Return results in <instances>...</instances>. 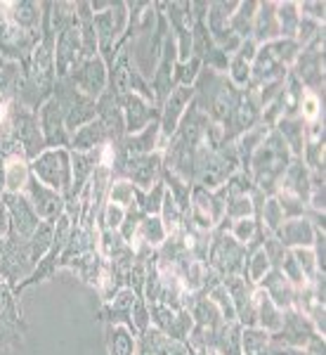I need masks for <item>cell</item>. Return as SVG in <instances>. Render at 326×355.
Here are the masks:
<instances>
[{
	"label": "cell",
	"mask_w": 326,
	"mask_h": 355,
	"mask_svg": "<svg viewBox=\"0 0 326 355\" xmlns=\"http://www.w3.org/2000/svg\"><path fill=\"white\" fill-rule=\"evenodd\" d=\"M242 100V88H237L227 73L201 69L197 83H194V105L201 110L215 125L225 128Z\"/></svg>",
	"instance_id": "obj_1"
},
{
	"label": "cell",
	"mask_w": 326,
	"mask_h": 355,
	"mask_svg": "<svg viewBox=\"0 0 326 355\" xmlns=\"http://www.w3.org/2000/svg\"><path fill=\"white\" fill-rule=\"evenodd\" d=\"M291 159H293V154L289 152V147L284 145L279 133L272 128L248 162V175L253 180L255 190L262 192L265 197H274L279 185H282Z\"/></svg>",
	"instance_id": "obj_2"
},
{
	"label": "cell",
	"mask_w": 326,
	"mask_h": 355,
	"mask_svg": "<svg viewBox=\"0 0 326 355\" xmlns=\"http://www.w3.org/2000/svg\"><path fill=\"white\" fill-rule=\"evenodd\" d=\"M298 53H300V45L296 41H289V38H277V41L258 45L253 64H251L248 88H260L265 83L286 78Z\"/></svg>",
	"instance_id": "obj_3"
},
{
	"label": "cell",
	"mask_w": 326,
	"mask_h": 355,
	"mask_svg": "<svg viewBox=\"0 0 326 355\" xmlns=\"http://www.w3.org/2000/svg\"><path fill=\"white\" fill-rule=\"evenodd\" d=\"M111 180H130L140 190H152L161 180L163 152L156 150L152 154H137V157L111 159Z\"/></svg>",
	"instance_id": "obj_4"
},
{
	"label": "cell",
	"mask_w": 326,
	"mask_h": 355,
	"mask_svg": "<svg viewBox=\"0 0 326 355\" xmlns=\"http://www.w3.org/2000/svg\"><path fill=\"white\" fill-rule=\"evenodd\" d=\"M26 320L21 315L19 296L0 279V355H12L26 336Z\"/></svg>",
	"instance_id": "obj_5"
},
{
	"label": "cell",
	"mask_w": 326,
	"mask_h": 355,
	"mask_svg": "<svg viewBox=\"0 0 326 355\" xmlns=\"http://www.w3.org/2000/svg\"><path fill=\"white\" fill-rule=\"evenodd\" d=\"M31 175L38 178L43 185H48L50 190L60 192L66 199V194L71 192V152L64 147H57V150H45L33 159L31 164Z\"/></svg>",
	"instance_id": "obj_6"
},
{
	"label": "cell",
	"mask_w": 326,
	"mask_h": 355,
	"mask_svg": "<svg viewBox=\"0 0 326 355\" xmlns=\"http://www.w3.org/2000/svg\"><path fill=\"white\" fill-rule=\"evenodd\" d=\"M246 259H248L246 246L239 244L230 234V230L215 227L213 237H210L208 254H206V266L225 279V277H232V275H242Z\"/></svg>",
	"instance_id": "obj_7"
},
{
	"label": "cell",
	"mask_w": 326,
	"mask_h": 355,
	"mask_svg": "<svg viewBox=\"0 0 326 355\" xmlns=\"http://www.w3.org/2000/svg\"><path fill=\"white\" fill-rule=\"evenodd\" d=\"M289 73L302 85V90L324 97V33L300 48Z\"/></svg>",
	"instance_id": "obj_8"
},
{
	"label": "cell",
	"mask_w": 326,
	"mask_h": 355,
	"mask_svg": "<svg viewBox=\"0 0 326 355\" xmlns=\"http://www.w3.org/2000/svg\"><path fill=\"white\" fill-rule=\"evenodd\" d=\"M128 26V8L125 3H111V8L105 12L95 15V33H97V48H100V57L105 60L107 69L116 60V43L121 41Z\"/></svg>",
	"instance_id": "obj_9"
},
{
	"label": "cell",
	"mask_w": 326,
	"mask_h": 355,
	"mask_svg": "<svg viewBox=\"0 0 326 355\" xmlns=\"http://www.w3.org/2000/svg\"><path fill=\"white\" fill-rule=\"evenodd\" d=\"M41 41V31H26L0 12V57L5 64H24Z\"/></svg>",
	"instance_id": "obj_10"
},
{
	"label": "cell",
	"mask_w": 326,
	"mask_h": 355,
	"mask_svg": "<svg viewBox=\"0 0 326 355\" xmlns=\"http://www.w3.org/2000/svg\"><path fill=\"white\" fill-rule=\"evenodd\" d=\"M66 78H69V83L78 90V93L97 102L102 95L107 93L109 69L105 64V60H102L100 55H95V57H88V60L78 62Z\"/></svg>",
	"instance_id": "obj_11"
},
{
	"label": "cell",
	"mask_w": 326,
	"mask_h": 355,
	"mask_svg": "<svg viewBox=\"0 0 326 355\" xmlns=\"http://www.w3.org/2000/svg\"><path fill=\"white\" fill-rule=\"evenodd\" d=\"M163 15L177 45V62H187L192 57V31H194V10L187 0L163 3Z\"/></svg>",
	"instance_id": "obj_12"
},
{
	"label": "cell",
	"mask_w": 326,
	"mask_h": 355,
	"mask_svg": "<svg viewBox=\"0 0 326 355\" xmlns=\"http://www.w3.org/2000/svg\"><path fill=\"white\" fill-rule=\"evenodd\" d=\"M38 123H41V133L48 150H57V147L69 150L66 105L62 102V97L53 93V97L38 110Z\"/></svg>",
	"instance_id": "obj_13"
},
{
	"label": "cell",
	"mask_w": 326,
	"mask_h": 355,
	"mask_svg": "<svg viewBox=\"0 0 326 355\" xmlns=\"http://www.w3.org/2000/svg\"><path fill=\"white\" fill-rule=\"evenodd\" d=\"M3 204L10 216V234L21 239V242H28L31 234L41 225V218L36 216L33 206L28 204V199L21 192H5Z\"/></svg>",
	"instance_id": "obj_14"
},
{
	"label": "cell",
	"mask_w": 326,
	"mask_h": 355,
	"mask_svg": "<svg viewBox=\"0 0 326 355\" xmlns=\"http://www.w3.org/2000/svg\"><path fill=\"white\" fill-rule=\"evenodd\" d=\"M24 197L28 199V204L33 206L36 216L41 218V223H55L62 214L66 211V202L60 192L50 190L48 185H43L38 178H28L26 187H24Z\"/></svg>",
	"instance_id": "obj_15"
},
{
	"label": "cell",
	"mask_w": 326,
	"mask_h": 355,
	"mask_svg": "<svg viewBox=\"0 0 326 355\" xmlns=\"http://www.w3.org/2000/svg\"><path fill=\"white\" fill-rule=\"evenodd\" d=\"M317 334L319 331L314 329V324L305 313L289 308V311H284L282 327H279V331H274L272 339L284 348H305Z\"/></svg>",
	"instance_id": "obj_16"
},
{
	"label": "cell",
	"mask_w": 326,
	"mask_h": 355,
	"mask_svg": "<svg viewBox=\"0 0 326 355\" xmlns=\"http://www.w3.org/2000/svg\"><path fill=\"white\" fill-rule=\"evenodd\" d=\"M175 64H177V45H175V38L173 33H165V41H163V50L159 55V62L154 67V73L150 78L152 83V93L156 97V107L161 110V105L165 102V97L170 95L173 90V71H175Z\"/></svg>",
	"instance_id": "obj_17"
},
{
	"label": "cell",
	"mask_w": 326,
	"mask_h": 355,
	"mask_svg": "<svg viewBox=\"0 0 326 355\" xmlns=\"http://www.w3.org/2000/svg\"><path fill=\"white\" fill-rule=\"evenodd\" d=\"M192 102H194V88H187V85H175L170 90V95L165 97V102L161 105V116H159V125H161V150L165 147V142L173 137Z\"/></svg>",
	"instance_id": "obj_18"
},
{
	"label": "cell",
	"mask_w": 326,
	"mask_h": 355,
	"mask_svg": "<svg viewBox=\"0 0 326 355\" xmlns=\"http://www.w3.org/2000/svg\"><path fill=\"white\" fill-rule=\"evenodd\" d=\"M81 60H83V43H81V28H78V21H76V24L64 28L62 33H57V38H55L57 78H66Z\"/></svg>",
	"instance_id": "obj_19"
},
{
	"label": "cell",
	"mask_w": 326,
	"mask_h": 355,
	"mask_svg": "<svg viewBox=\"0 0 326 355\" xmlns=\"http://www.w3.org/2000/svg\"><path fill=\"white\" fill-rule=\"evenodd\" d=\"M222 287L227 289L234 303L237 322L242 327H255V291H258V284H251L242 275H232V277L222 279Z\"/></svg>",
	"instance_id": "obj_20"
},
{
	"label": "cell",
	"mask_w": 326,
	"mask_h": 355,
	"mask_svg": "<svg viewBox=\"0 0 326 355\" xmlns=\"http://www.w3.org/2000/svg\"><path fill=\"white\" fill-rule=\"evenodd\" d=\"M150 318H152V327H156L159 331H163L165 336L177 341H187L190 331L194 327L192 315L180 308V311H173V308L163 306V303H152L150 306Z\"/></svg>",
	"instance_id": "obj_21"
},
{
	"label": "cell",
	"mask_w": 326,
	"mask_h": 355,
	"mask_svg": "<svg viewBox=\"0 0 326 355\" xmlns=\"http://www.w3.org/2000/svg\"><path fill=\"white\" fill-rule=\"evenodd\" d=\"M121 112H123V123H125V135H135L140 130H145L147 125L159 121L161 116V110L152 102H147L145 97L128 93L121 97Z\"/></svg>",
	"instance_id": "obj_22"
},
{
	"label": "cell",
	"mask_w": 326,
	"mask_h": 355,
	"mask_svg": "<svg viewBox=\"0 0 326 355\" xmlns=\"http://www.w3.org/2000/svg\"><path fill=\"white\" fill-rule=\"evenodd\" d=\"M135 299H137L135 291L123 287L111 301L102 303L100 313H97V320L105 322V324H123V327H128L130 331H135V327H133V303H135Z\"/></svg>",
	"instance_id": "obj_23"
},
{
	"label": "cell",
	"mask_w": 326,
	"mask_h": 355,
	"mask_svg": "<svg viewBox=\"0 0 326 355\" xmlns=\"http://www.w3.org/2000/svg\"><path fill=\"white\" fill-rule=\"evenodd\" d=\"M0 12L8 17L12 24L26 28V31H41V3H33V0H3Z\"/></svg>",
	"instance_id": "obj_24"
},
{
	"label": "cell",
	"mask_w": 326,
	"mask_h": 355,
	"mask_svg": "<svg viewBox=\"0 0 326 355\" xmlns=\"http://www.w3.org/2000/svg\"><path fill=\"white\" fill-rule=\"evenodd\" d=\"M314 230H317V227L307 218H286L282 223V227L274 232V237H277L286 249H312Z\"/></svg>",
	"instance_id": "obj_25"
},
{
	"label": "cell",
	"mask_w": 326,
	"mask_h": 355,
	"mask_svg": "<svg viewBox=\"0 0 326 355\" xmlns=\"http://www.w3.org/2000/svg\"><path fill=\"white\" fill-rule=\"evenodd\" d=\"M258 287L265 291L267 296H270L272 303L279 308V311H289V308H293V303H296V287L284 277L282 270H277V268H270V270L265 272V277H262L260 282H258Z\"/></svg>",
	"instance_id": "obj_26"
},
{
	"label": "cell",
	"mask_w": 326,
	"mask_h": 355,
	"mask_svg": "<svg viewBox=\"0 0 326 355\" xmlns=\"http://www.w3.org/2000/svg\"><path fill=\"white\" fill-rule=\"evenodd\" d=\"M107 145H111V140H109V133L100 119L81 125L76 133L69 135V150L71 152H95Z\"/></svg>",
	"instance_id": "obj_27"
},
{
	"label": "cell",
	"mask_w": 326,
	"mask_h": 355,
	"mask_svg": "<svg viewBox=\"0 0 326 355\" xmlns=\"http://www.w3.org/2000/svg\"><path fill=\"white\" fill-rule=\"evenodd\" d=\"M279 190L293 194L296 199H300L302 204L307 206L310 202V190H312V173L307 171V166L302 164L300 157H293L289 164V168H286V175L282 180V185H279Z\"/></svg>",
	"instance_id": "obj_28"
},
{
	"label": "cell",
	"mask_w": 326,
	"mask_h": 355,
	"mask_svg": "<svg viewBox=\"0 0 326 355\" xmlns=\"http://www.w3.org/2000/svg\"><path fill=\"white\" fill-rule=\"evenodd\" d=\"M279 36V21H277V3L274 0H262L258 3L255 10V19H253V36L251 41L255 45L277 41Z\"/></svg>",
	"instance_id": "obj_29"
},
{
	"label": "cell",
	"mask_w": 326,
	"mask_h": 355,
	"mask_svg": "<svg viewBox=\"0 0 326 355\" xmlns=\"http://www.w3.org/2000/svg\"><path fill=\"white\" fill-rule=\"evenodd\" d=\"M255 50L258 45L253 41H244L239 45V50L230 57V67H227V78L237 85V88H248V81H251V64H253V57H255Z\"/></svg>",
	"instance_id": "obj_30"
},
{
	"label": "cell",
	"mask_w": 326,
	"mask_h": 355,
	"mask_svg": "<svg viewBox=\"0 0 326 355\" xmlns=\"http://www.w3.org/2000/svg\"><path fill=\"white\" fill-rule=\"evenodd\" d=\"M282 348L260 327H244L242 329V355H282Z\"/></svg>",
	"instance_id": "obj_31"
},
{
	"label": "cell",
	"mask_w": 326,
	"mask_h": 355,
	"mask_svg": "<svg viewBox=\"0 0 326 355\" xmlns=\"http://www.w3.org/2000/svg\"><path fill=\"white\" fill-rule=\"evenodd\" d=\"M274 130L284 140V145L289 147V152L293 157H300L302 147H305V121L300 116H282L274 125Z\"/></svg>",
	"instance_id": "obj_32"
},
{
	"label": "cell",
	"mask_w": 326,
	"mask_h": 355,
	"mask_svg": "<svg viewBox=\"0 0 326 355\" xmlns=\"http://www.w3.org/2000/svg\"><path fill=\"white\" fill-rule=\"evenodd\" d=\"M282 320H284V311H279L270 296L258 287V291H255V327L265 329L267 334H274V331H279V327H282Z\"/></svg>",
	"instance_id": "obj_33"
},
{
	"label": "cell",
	"mask_w": 326,
	"mask_h": 355,
	"mask_svg": "<svg viewBox=\"0 0 326 355\" xmlns=\"http://www.w3.org/2000/svg\"><path fill=\"white\" fill-rule=\"evenodd\" d=\"M107 355H135L137 334L123 324H105Z\"/></svg>",
	"instance_id": "obj_34"
},
{
	"label": "cell",
	"mask_w": 326,
	"mask_h": 355,
	"mask_svg": "<svg viewBox=\"0 0 326 355\" xmlns=\"http://www.w3.org/2000/svg\"><path fill=\"white\" fill-rule=\"evenodd\" d=\"M76 17H78V28H81L83 60L100 55V48H97V33H95V15H93V10H90L88 0L76 3Z\"/></svg>",
	"instance_id": "obj_35"
},
{
	"label": "cell",
	"mask_w": 326,
	"mask_h": 355,
	"mask_svg": "<svg viewBox=\"0 0 326 355\" xmlns=\"http://www.w3.org/2000/svg\"><path fill=\"white\" fill-rule=\"evenodd\" d=\"M242 329L239 322H222L213 336L210 351L217 355H242Z\"/></svg>",
	"instance_id": "obj_36"
},
{
	"label": "cell",
	"mask_w": 326,
	"mask_h": 355,
	"mask_svg": "<svg viewBox=\"0 0 326 355\" xmlns=\"http://www.w3.org/2000/svg\"><path fill=\"white\" fill-rule=\"evenodd\" d=\"M28 178H31V166L21 157H10L3 162V180L5 192H24ZM3 192V194H5Z\"/></svg>",
	"instance_id": "obj_37"
},
{
	"label": "cell",
	"mask_w": 326,
	"mask_h": 355,
	"mask_svg": "<svg viewBox=\"0 0 326 355\" xmlns=\"http://www.w3.org/2000/svg\"><path fill=\"white\" fill-rule=\"evenodd\" d=\"M165 239H168V234H165L161 218L159 216H145L140 220V227H137L133 246H150V249L156 251Z\"/></svg>",
	"instance_id": "obj_38"
},
{
	"label": "cell",
	"mask_w": 326,
	"mask_h": 355,
	"mask_svg": "<svg viewBox=\"0 0 326 355\" xmlns=\"http://www.w3.org/2000/svg\"><path fill=\"white\" fill-rule=\"evenodd\" d=\"M255 10H258V0H239L237 10H234V15L230 19V28L242 41H248V38L253 36Z\"/></svg>",
	"instance_id": "obj_39"
},
{
	"label": "cell",
	"mask_w": 326,
	"mask_h": 355,
	"mask_svg": "<svg viewBox=\"0 0 326 355\" xmlns=\"http://www.w3.org/2000/svg\"><path fill=\"white\" fill-rule=\"evenodd\" d=\"M277 21H279V36L289 38V41H296V33H298V3H277Z\"/></svg>",
	"instance_id": "obj_40"
},
{
	"label": "cell",
	"mask_w": 326,
	"mask_h": 355,
	"mask_svg": "<svg viewBox=\"0 0 326 355\" xmlns=\"http://www.w3.org/2000/svg\"><path fill=\"white\" fill-rule=\"evenodd\" d=\"M76 21H78L76 19V3H66V0L50 3V26H53L55 36L71 24H76Z\"/></svg>",
	"instance_id": "obj_41"
},
{
	"label": "cell",
	"mask_w": 326,
	"mask_h": 355,
	"mask_svg": "<svg viewBox=\"0 0 326 355\" xmlns=\"http://www.w3.org/2000/svg\"><path fill=\"white\" fill-rule=\"evenodd\" d=\"M270 261H267V256H265V251H262V246L260 249H255V251H251L248 254V259H246L244 263V270H242V277L244 279H248L251 284H258L262 277H265V272L270 270Z\"/></svg>",
	"instance_id": "obj_42"
},
{
	"label": "cell",
	"mask_w": 326,
	"mask_h": 355,
	"mask_svg": "<svg viewBox=\"0 0 326 355\" xmlns=\"http://www.w3.org/2000/svg\"><path fill=\"white\" fill-rule=\"evenodd\" d=\"M53 234H55V223H41L38 230L31 234V239H28V249H31L33 259L38 263L43 261V256L48 254L50 246H53Z\"/></svg>",
	"instance_id": "obj_43"
},
{
	"label": "cell",
	"mask_w": 326,
	"mask_h": 355,
	"mask_svg": "<svg viewBox=\"0 0 326 355\" xmlns=\"http://www.w3.org/2000/svg\"><path fill=\"white\" fill-rule=\"evenodd\" d=\"M201 69H203V64H201V60H197V57H190L187 62H177L175 71H173V88H175V85H187V88H194V83H197Z\"/></svg>",
	"instance_id": "obj_44"
},
{
	"label": "cell",
	"mask_w": 326,
	"mask_h": 355,
	"mask_svg": "<svg viewBox=\"0 0 326 355\" xmlns=\"http://www.w3.org/2000/svg\"><path fill=\"white\" fill-rule=\"evenodd\" d=\"M135 192H137V187L130 180H111L107 202L118 204V206H123V209H130V206L135 204Z\"/></svg>",
	"instance_id": "obj_45"
},
{
	"label": "cell",
	"mask_w": 326,
	"mask_h": 355,
	"mask_svg": "<svg viewBox=\"0 0 326 355\" xmlns=\"http://www.w3.org/2000/svg\"><path fill=\"white\" fill-rule=\"evenodd\" d=\"M284 223V211L282 206H279V202L274 197H267L265 204H262V211H260V227H265L267 232L274 234L282 227Z\"/></svg>",
	"instance_id": "obj_46"
},
{
	"label": "cell",
	"mask_w": 326,
	"mask_h": 355,
	"mask_svg": "<svg viewBox=\"0 0 326 355\" xmlns=\"http://www.w3.org/2000/svg\"><path fill=\"white\" fill-rule=\"evenodd\" d=\"M225 218L234 223L242 218H253V202L251 194H242V197H232L225 202Z\"/></svg>",
	"instance_id": "obj_47"
},
{
	"label": "cell",
	"mask_w": 326,
	"mask_h": 355,
	"mask_svg": "<svg viewBox=\"0 0 326 355\" xmlns=\"http://www.w3.org/2000/svg\"><path fill=\"white\" fill-rule=\"evenodd\" d=\"M208 299L217 306V311H220L225 322H237V311H234V303L230 299V294H227V289L222 287V282L217 284V287L210 289Z\"/></svg>",
	"instance_id": "obj_48"
},
{
	"label": "cell",
	"mask_w": 326,
	"mask_h": 355,
	"mask_svg": "<svg viewBox=\"0 0 326 355\" xmlns=\"http://www.w3.org/2000/svg\"><path fill=\"white\" fill-rule=\"evenodd\" d=\"M291 251H293L296 261H298V268H300V272L305 275L307 284H312L314 279L322 275V272H319V268H317V261H314L312 249H291Z\"/></svg>",
	"instance_id": "obj_49"
},
{
	"label": "cell",
	"mask_w": 326,
	"mask_h": 355,
	"mask_svg": "<svg viewBox=\"0 0 326 355\" xmlns=\"http://www.w3.org/2000/svg\"><path fill=\"white\" fill-rule=\"evenodd\" d=\"M298 15L307 17V19H314V21H322L324 24V17H326L324 0H305V3H298Z\"/></svg>",
	"instance_id": "obj_50"
},
{
	"label": "cell",
	"mask_w": 326,
	"mask_h": 355,
	"mask_svg": "<svg viewBox=\"0 0 326 355\" xmlns=\"http://www.w3.org/2000/svg\"><path fill=\"white\" fill-rule=\"evenodd\" d=\"M10 232V216H8V209L3 204V197H0V242L8 237Z\"/></svg>",
	"instance_id": "obj_51"
},
{
	"label": "cell",
	"mask_w": 326,
	"mask_h": 355,
	"mask_svg": "<svg viewBox=\"0 0 326 355\" xmlns=\"http://www.w3.org/2000/svg\"><path fill=\"white\" fill-rule=\"evenodd\" d=\"M282 355H310L305 348H282Z\"/></svg>",
	"instance_id": "obj_52"
},
{
	"label": "cell",
	"mask_w": 326,
	"mask_h": 355,
	"mask_svg": "<svg viewBox=\"0 0 326 355\" xmlns=\"http://www.w3.org/2000/svg\"><path fill=\"white\" fill-rule=\"evenodd\" d=\"M192 355H210L206 348H192Z\"/></svg>",
	"instance_id": "obj_53"
},
{
	"label": "cell",
	"mask_w": 326,
	"mask_h": 355,
	"mask_svg": "<svg viewBox=\"0 0 326 355\" xmlns=\"http://www.w3.org/2000/svg\"><path fill=\"white\" fill-rule=\"evenodd\" d=\"M5 67V62H3V57H0V69H3Z\"/></svg>",
	"instance_id": "obj_54"
}]
</instances>
